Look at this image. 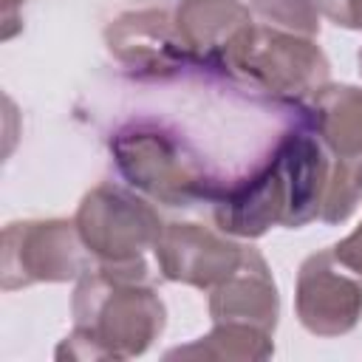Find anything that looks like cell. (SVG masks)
I'll use <instances>...</instances> for the list:
<instances>
[{
  "label": "cell",
  "instance_id": "6da1fadb",
  "mask_svg": "<svg viewBox=\"0 0 362 362\" xmlns=\"http://www.w3.org/2000/svg\"><path fill=\"white\" fill-rule=\"evenodd\" d=\"M331 173L328 150L308 130H288L269 161L215 201L218 229L260 238L272 226H305L320 218Z\"/></svg>",
  "mask_w": 362,
  "mask_h": 362
},
{
  "label": "cell",
  "instance_id": "7a4b0ae2",
  "mask_svg": "<svg viewBox=\"0 0 362 362\" xmlns=\"http://www.w3.org/2000/svg\"><path fill=\"white\" fill-rule=\"evenodd\" d=\"M74 331L57 356L130 359L144 354L164 331V303L147 280V263L88 269L74 291Z\"/></svg>",
  "mask_w": 362,
  "mask_h": 362
},
{
  "label": "cell",
  "instance_id": "3957f363",
  "mask_svg": "<svg viewBox=\"0 0 362 362\" xmlns=\"http://www.w3.org/2000/svg\"><path fill=\"white\" fill-rule=\"evenodd\" d=\"M110 153L119 173L161 204L187 206L209 192L195 153L167 130L147 124L124 127L110 141Z\"/></svg>",
  "mask_w": 362,
  "mask_h": 362
},
{
  "label": "cell",
  "instance_id": "277c9868",
  "mask_svg": "<svg viewBox=\"0 0 362 362\" xmlns=\"http://www.w3.org/2000/svg\"><path fill=\"white\" fill-rule=\"evenodd\" d=\"M74 223L88 255L105 266L144 260V255L156 249L164 229L158 212L144 198L110 181L85 192Z\"/></svg>",
  "mask_w": 362,
  "mask_h": 362
},
{
  "label": "cell",
  "instance_id": "5b68a950",
  "mask_svg": "<svg viewBox=\"0 0 362 362\" xmlns=\"http://www.w3.org/2000/svg\"><path fill=\"white\" fill-rule=\"evenodd\" d=\"M257 88L280 99H311L328 85V57L314 37L291 34L272 25H252L235 48L229 65Z\"/></svg>",
  "mask_w": 362,
  "mask_h": 362
},
{
  "label": "cell",
  "instance_id": "8992f818",
  "mask_svg": "<svg viewBox=\"0 0 362 362\" xmlns=\"http://www.w3.org/2000/svg\"><path fill=\"white\" fill-rule=\"evenodd\" d=\"M85 243L74 221H14L3 229L0 272L3 288H25L34 283H65L88 272Z\"/></svg>",
  "mask_w": 362,
  "mask_h": 362
},
{
  "label": "cell",
  "instance_id": "52a82bcc",
  "mask_svg": "<svg viewBox=\"0 0 362 362\" xmlns=\"http://www.w3.org/2000/svg\"><path fill=\"white\" fill-rule=\"evenodd\" d=\"M294 305L308 334L342 337L362 317V272L345 263L334 246L314 252L297 272Z\"/></svg>",
  "mask_w": 362,
  "mask_h": 362
},
{
  "label": "cell",
  "instance_id": "ba28073f",
  "mask_svg": "<svg viewBox=\"0 0 362 362\" xmlns=\"http://www.w3.org/2000/svg\"><path fill=\"white\" fill-rule=\"evenodd\" d=\"M153 252L158 260V272L167 280L212 291L240 266L246 246L201 223L173 221L161 229Z\"/></svg>",
  "mask_w": 362,
  "mask_h": 362
},
{
  "label": "cell",
  "instance_id": "9c48e42d",
  "mask_svg": "<svg viewBox=\"0 0 362 362\" xmlns=\"http://www.w3.org/2000/svg\"><path fill=\"white\" fill-rule=\"evenodd\" d=\"M110 54L136 74H173L189 57L184 48L175 20L167 11L144 8L116 17L105 31Z\"/></svg>",
  "mask_w": 362,
  "mask_h": 362
},
{
  "label": "cell",
  "instance_id": "30bf717a",
  "mask_svg": "<svg viewBox=\"0 0 362 362\" xmlns=\"http://www.w3.org/2000/svg\"><path fill=\"white\" fill-rule=\"evenodd\" d=\"M280 314V297L266 257L246 246L240 266L212 288L209 317L212 322L249 325L266 334H274Z\"/></svg>",
  "mask_w": 362,
  "mask_h": 362
},
{
  "label": "cell",
  "instance_id": "8fae6325",
  "mask_svg": "<svg viewBox=\"0 0 362 362\" xmlns=\"http://www.w3.org/2000/svg\"><path fill=\"white\" fill-rule=\"evenodd\" d=\"M175 31L192 59L229 65L235 48L252 31V11L240 0H181Z\"/></svg>",
  "mask_w": 362,
  "mask_h": 362
},
{
  "label": "cell",
  "instance_id": "7c38bea8",
  "mask_svg": "<svg viewBox=\"0 0 362 362\" xmlns=\"http://www.w3.org/2000/svg\"><path fill=\"white\" fill-rule=\"evenodd\" d=\"M311 119L334 158L362 156V88L325 85L311 96Z\"/></svg>",
  "mask_w": 362,
  "mask_h": 362
},
{
  "label": "cell",
  "instance_id": "4fadbf2b",
  "mask_svg": "<svg viewBox=\"0 0 362 362\" xmlns=\"http://www.w3.org/2000/svg\"><path fill=\"white\" fill-rule=\"evenodd\" d=\"M274 354L272 334L249 328L215 322V328L187 348H175L167 356H195V359H266Z\"/></svg>",
  "mask_w": 362,
  "mask_h": 362
},
{
  "label": "cell",
  "instance_id": "5bb4252c",
  "mask_svg": "<svg viewBox=\"0 0 362 362\" xmlns=\"http://www.w3.org/2000/svg\"><path fill=\"white\" fill-rule=\"evenodd\" d=\"M359 201H362V156H351V158L331 156V173H328L320 218L325 223H342L356 209Z\"/></svg>",
  "mask_w": 362,
  "mask_h": 362
},
{
  "label": "cell",
  "instance_id": "9a60e30c",
  "mask_svg": "<svg viewBox=\"0 0 362 362\" xmlns=\"http://www.w3.org/2000/svg\"><path fill=\"white\" fill-rule=\"evenodd\" d=\"M249 8L272 28L303 37L320 34V14L311 0H249Z\"/></svg>",
  "mask_w": 362,
  "mask_h": 362
},
{
  "label": "cell",
  "instance_id": "2e32d148",
  "mask_svg": "<svg viewBox=\"0 0 362 362\" xmlns=\"http://www.w3.org/2000/svg\"><path fill=\"white\" fill-rule=\"evenodd\" d=\"M317 14L331 20L339 28L359 31L362 28V0H311Z\"/></svg>",
  "mask_w": 362,
  "mask_h": 362
},
{
  "label": "cell",
  "instance_id": "e0dca14e",
  "mask_svg": "<svg viewBox=\"0 0 362 362\" xmlns=\"http://www.w3.org/2000/svg\"><path fill=\"white\" fill-rule=\"evenodd\" d=\"M334 249H337V255H339L345 263H351L354 269L362 272V223H359L345 240H339Z\"/></svg>",
  "mask_w": 362,
  "mask_h": 362
},
{
  "label": "cell",
  "instance_id": "ac0fdd59",
  "mask_svg": "<svg viewBox=\"0 0 362 362\" xmlns=\"http://www.w3.org/2000/svg\"><path fill=\"white\" fill-rule=\"evenodd\" d=\"M359 74H362V48H359Z\"/></svg>",
  "mask_w": 362,
  "mask_h": 362
}]
</instances>
